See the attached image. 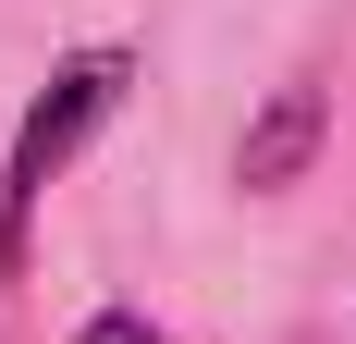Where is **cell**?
Masks as SVG:
<instances>
[{"label":"cell","mask_w":356,"mask_h":344,"mask_svg":"<svg viewBox=\"0 0 356 344\" xmlns=\"http://www.w3.org/2000/svg\"><path fill=\"white\" fill-rule=\"evenodd\" d=\"M320 123H332V111H320V86H283V99H270V111L246 123L234 172H246V185H295V172L320 160Z\"/></svg>","instance_id":"cell-2"},{"label":"cell","mask_w":356,"mask_h":344,"mask_svg":"<svg viewBox=\"0 0 356 344\" xmlns=\"http://www.w3.org/2000/svg\"><path fill=\"white\" fill-rule=\"evenodd\" d=\"M86 344H172V332H147L136 308H99V320H86Z\"/></svg>","instance_id":"cell-3"},{"label":"cell","mask_w":356,"mask_h":344,"mask_svg":"<svg viewBox=\"0 0 356 344\" xmlns=\"http://www.w3.org/2000/svg\"><path fill=\"white\" fill-rule=\"evenodd\" d=\"M111 111H123V49H86V62H62L37 86V111L13 123V172H0V271H25V209L74 172V148L99 136Z\"/></svg>","instance_id":"cell-1"}]
</instances>
